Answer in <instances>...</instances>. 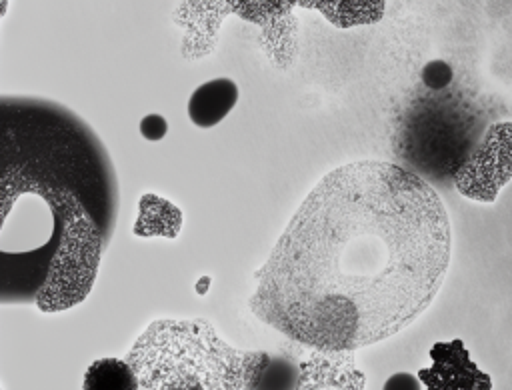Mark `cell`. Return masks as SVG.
<instances>
[{"label": "cell", "instance_id": "8", "mask_svg": "<svg viewBox=\"0 0 512 390\" xmlns=\"http://www.w3.org/2000/svg\"><path fill=\"white\" fill-rule=\"evenodd\" d=\"M82 390H138V380L126 360H94L82 382Z\"/></svg>", "mask_w": 512, "mask_h": 390}, {"label": "cell", "instance_id": "10", "mask_svg": "<svg viewBox=\"0 0 512 390\" xmlns=\"http://www.w3.org/2000/svg\"><path fill=\"white\" fill-rule=\"evenodd\" d=\"M168 132V122L164 116L160 114H148L140 120V134L146 138V140H160L164 138Z\"/></svg>", "mask_w": 512, "mask_h": 390}, {"label": "cell", "instance_id": "7", "mask_svg": "<svg viewBox=\"0 0 512 390\" xmlns=\"http://www.w3.org/2000/svg\"><path fill=\"white\" fill-rule=\"evenodd\" d=\"M182 212L164 198L146 194L140 198V216L134 226L138 236H178Z\"/></svg>", "mask_w": 512, "mask_h": 390}, {"label": "cell", "instance_id": "12", "mask_svg": "<svg viewBox=\"0 0 512 390\" xmlns=\"http://www.w3.org/2000/svg\"><path fill=\"white\" fill-rule=\"evenodd\" d=\"M200 282H202V284H198V292L202 294V292H204V286H206V284H210V278H202Z\"/></svg>", "mask_w": 512, "mask_h": 390}, {"label": "cell", "instance_id": "6", "mask_svg": "<svg viewBox=\"0 0 512 390\" xmlns=\"http://www.w3.org/2000/svg\"><path fill=\"white\" fill-rule=\"evenodd\" d=\"M238 86L230 78H216L200 84L188 100V116L200 128L216 126L236 104Z\"/></svg>", "mask_w": 512, "mask_h": 390}, {"label": "cell", "instance_id": "4", "mask_svg": "<svg viewBox=\"0 0 512 390\" xmlns=\"http://www.w3.org/2000/svg\"><path fill=\"white\" fill-rule=\"evenodd\" d=\"M512 178V122H494L470 148L454 174L462 196L476 202H494Z\"/></svg>", "mask_w": 512, "mask_h": 390}, {"label": "cell", "instance_id": "11", "mask_svg": "<svg viewBox=\"0 0 512 390\" xmlns=\"http://www.w3.org/2000/svg\"><path fill=\"white\" fill-rule=\"evenodd\" d=\"M382 390H420V380L408 372L392 374Z\"/></svg>", "mask_w": 512, "mask_h": 390}, {"label": "cell", "instance_id": "2", "mask_svg": "<svg viewBox=\"0 0 512 390\" xmlns=\"http://www.w3.org/2000/svg\"><path fill=\"white\" fill-rule=\"evenodd\" d=\"M2 182L38 196L50 214L54 258L36 306L82 302L114 228V186L96 136L56 104L2 100Z\"/></svg>", "mask_w": 512, "mask_h": 390}, {"label": "cell", "instance_id": "9", "mask_svg": "<svg viewBox=\"0 0 512 390\" xmlns=\"http://www.w3.org/2000/svg\"><path fill=\"white\" fill-rule=\"evenodd\" d=\"M452 80V68L444 60H432L422 70V82L430 90H442Z\"/></svg>", "mask_w": 512, "mask_h": 390}, {"label": "cell", "instance_id": "3", "mask_svg": "<svg viewBox=\"0 0 512 390\" xmlns=\"http://www.w3.org/2000/svg\"><path fill=\"white\" fill-rule=\"evenodd\" d=\"M126 362L138 390H252L270 356L232 348L204 320H156Z\"/></svg>", "mask_w": 512, "mask_h": 390}, {"label": "cell", "instance_id": "1", "mask_svg": "<svg viewBox=\"0 0 512 390\" xmlns=\"http://www.w3.org/2000/svg\"><path fill=\"white\" fill-rule=\"evenodd\" d=\"M450 262L436 190L390 162L326 174L256 272L252 312L320 352L384 340L434 300Z\"/></svg>", "mask_w": 512, "mask_h": 390}, {"label": "cell", "instance_id": "5", "mask_svg": "<svg viewBox=\"0 0 512 390\" xmlns=\"http://www.w3.org/2000/svg\"><path fill=\"white\" fill-rule=\"evenodd\" d=\"M432 366L418 372V380L428 390H492L490 374L472 362L460 338L436 342L430 348Z\"/></svg>", "mask_w": 512, "mask_h": 390}]
</instances>
